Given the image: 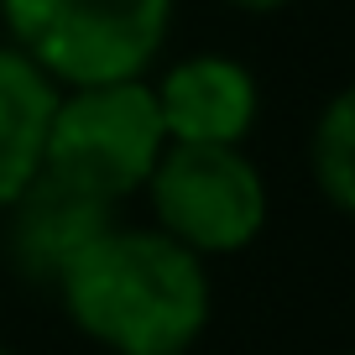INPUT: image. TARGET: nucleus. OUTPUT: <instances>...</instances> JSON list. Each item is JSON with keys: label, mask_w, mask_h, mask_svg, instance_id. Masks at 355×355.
Wrapping results in <instances>:
<instances>
[{"label": "nucleus", "mask_w": 355, "mask_h": 355, "mask_svg": "<svg viewBox=\"0 0 355 355\" xmlns=\"http://www.w3.org/2000/svg\"><path fill=\"white\" fill-rule=\"evenodd\" d=\"M167 152V125L146 78H110L58 94L47 125V162L42 173L89 193V199L121 209L146 189Z\"/></svg>", "instance_id": "obj_3"}, {"label": "nucleus", "mask_w": 355, "mask_h": 355, "mask_svg": "<svg viewBox=\"0 0 355 355\" xmlns=\"http://www.w3.org/2000/svg\"><path fill=\"white\" fill-rule=\"evenodd\" d=\"M173 21L178 0H0V32L58 89L146 78Z\"/></svg>", "instance_id": "obj_2"}, {"label": "nucleus", "mask_w": 355, "mask_h": 355, "mask_svg": "<svg viewBox=\"0 0 355 355\" xmlns=\"http://www.w3.org/2000/svg\"><path fill=\"white\" fill-rule=\"evenodd\" d=\"M167 146H245L261 125V78L235 53H183L152 68Z\"/></svg>", "instance_id": "obj_5"}, {"label": "nucleus", "mask_w": 355, "mask_h": 355, "mask_svg": "<svg viewBox=\"0 0 355 355\" xmlns=\"http://www.w3.org/2000/svg\"><path fill=\"white\" fill-rule=\"evenodd\" d=\"M141 193L157 230L204 261L251 251L272 220L266 173L245 146H167Z\"/></svg>", "instance_id": "obj_4"}, {"label": "nucleus", "mask_w": 355, "mask_h": 355, "mask_svg": "<svg viewBox=\"0 0 355 355\" xmlns=\"http://www.w3.org/2000/svg\"><path fill=\"white\" fill-rule=\"evenodd\" d=\"M68 324L110 355H189L214 313L209 261L157 225L115 220L53 282Z\"/></svg>", "instance_id": "obj_1"}, {"label": "nucleus", "mask_w": 355, "mask_h": 355, "mask_svg": "<svg viewBox=\"0 0 355 355\" xmlns=\"http://www.w3.org/2000/svg\"><path fill=\"white\" fill-rule=\"evenodd\" d=\"M0 355H16V350H11V345H0Z\"/></svg>", "instance_id": "obj_10"}, {"label": "nucleus", "mask_w": 355, "mask_h": 355, "mask_svg": "<svg viewBox=\"0 0 355 355\" xmlns=\"http://www.w3.org/2000/svg\"><path fill=\"white\" fill-rule=\"evenodd\" d=\"M220 6L245 11V16H277V11H288V6H298V0H220Z\"/></svg>", "instance_id": "obj_9"}, {"label": "nucleus", "mask_w": 355, "mask_h": 355, "mask_svg": "<svg viewBox=\"0 0 355 355\" xmlns=\"http://www.w3.org/2000/svg\"><path fill=\"white\" fill-rule=\"evenodd\" d=\"M309 178L329 209L355 220V84H340L309 125Z\"/></svg>", "instance_id": "obj_8"}, {"label": "nucleus", "mask_w": 355, "mask_h": 355, "mask_svg": "<svg viewBox=\"0 0 355 355\" xmlns=\"http://www.w3.org/2000/svg\"><path fill=\"white\" fill-rule=\"evenodd\" d=\"M58 94L63 89L11 37H0V214L42 178Z\"/></svg>", "instance_id": "obj_7"}, {"label": "nucleus", "mask_w": 355, "mask_h": 355, "mask_svg": "<svg viewBox=\"0 0 355 355\" xmlns=\"http://www.w3.org/2000/svg\"><path fill=\"white\" fill-rule=\"evenodd\" d=\"M345 355H355V350H345Z\"/></svg>", "instance_id": "obj_11"}, {"label": "nucleus", "mask_w": 355, "mask_h": 355, "mask_svg": "<svg viewBox=\"0 0 355 355\" xmlns=\"http://www.w3.org/2000/svg\"><path fill=\"white\" fill-rule=\"evenodd\" d=\"M115 220H121V209H110V204L89 199V193H78V189H68V183L42 173L6 209V256H11V266L26 282L53 288L73 266V256L89 241H100Z\"/></svg>", "instance_id": "obj_6"}]
</instances>
